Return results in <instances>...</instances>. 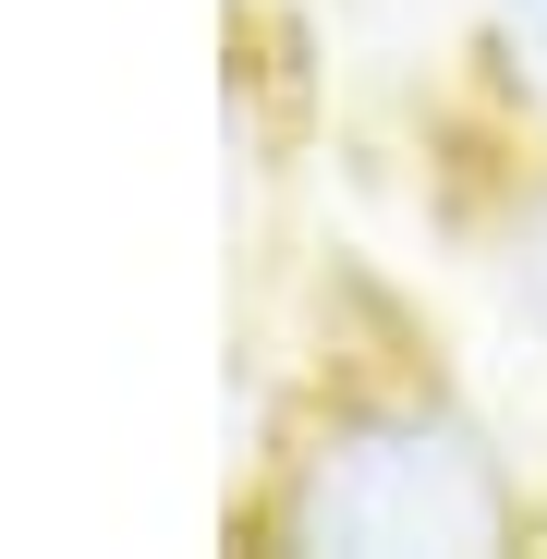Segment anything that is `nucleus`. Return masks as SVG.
I'll return each mask as SVG.
<instances>
[{
  "mask_svg": "<svg viewBox=\"0 0 547 559\" xmlns=\"http://www.w3.org/2000/svg\"><path fill=\"white\" fill-rule=\"evenodd\" d=\"M267 547H353V559H475L535 535V475L511 426L450 378L414 329H341L267 438V487L243 511Z\"/></svg>",
  "mask_w": 547,
  "mask_h": 559,
  "instance_id": "f257e3e1",
  "label": "nucleus"
},
{
  "mask_svg": "<svg viewBox=\"0 0 547 559\" xmlns=\"http://www.w3.org/2000/svg\"><path fill=\"white\" fill-rule=\"evenodd\" d=\"M475 267H487V293H499V329L547 365V146L535 158H499L487 219H475Z\"/></svg>",
  "mask_w": 547,
  "mask_h": 559,
  "instance_id": "f03ea898",
  "label": "nucleus"
},
{
  "mask_svg": "<svg viewBox=\"0 0 547 559\" xmlns=\"http://www.w3.org/2000/svg\"><path fill=\"white\" fill-rule=\"evenodd\" d=\"M463 73L511 158L547 146V0H463Z\"/></svg>",
  "mask_w": 547,
  "mask_h": 559,
  "instance_id": "7ed1b4c3",
  "label": "nucleus"
}]
</instances>
